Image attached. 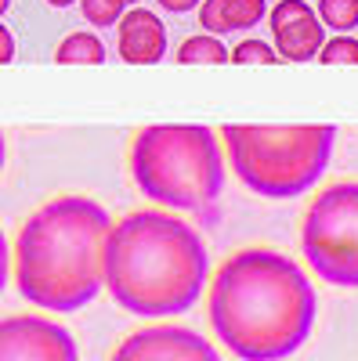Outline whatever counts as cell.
<instances>
[{
    "label": "cell",
    "mask_w": 358,
    "mask_h": 361,
    "mask_svg": "<svg viewBox=\"0 0 358 361\" xmlns=\"http://www.w3.org/2000/svg\"><path fill=\"white\" fill-rule=\"evenodd\" d=\"M228 62H239V66H275L279 62V51L272 44H264V40H243V44H235L232 54H228Z\"/></svg>",
    "instance_id": "obj_17"
},
{
    "label": "cell",
    "mask_w": 358,
    "mask_h": 361,
    "mask_svg": "<svg viewBox=\"0 0 358 361\" xmlns=\"http://www.w3.org/2000/svg\"><path fill=\"white\" fill-rule=\"evenodd\" d=\"M127 4H131V8H138V4H141V0H127Z\"/></svg>",
    "instance_id": "obj_24"
},
{
    "label": "cell",
    "mask_w": 358,
    "mask_h": 361,
    "mask_svg": "<svg viewBox=\"0 0 358 361\" xmlns=\"http://www.w3.org/2000/svg\"><path fill=\"white\" fill-rule=\"evenodd\" d=\"M156 4L163 8V11H170V15H185V11H192V8H199L203 0H156Z\"/></svg>",
    "instance_id": "obj_19"
},
{
    "label": "cell",
    "mask_w": 358,
    "mask_h": 361,
    "mask_svg": "<svg viewBox=\"0 0 358 361\" xmlns=\"http://www.w3.org/2000/svg\"><path fill=\"white\" fill-rule=\"evenodd\" d=\"M127 0H80V11L83 18L91 22L95 29H109V25H119V18L127 15Z\"/></svg>",
    "instance_id": "obj_15"
},
{
    "label": "cell",
    "mask_w": 358,
    "mask_h": 361,
    "mask_svg": "<svg viewBox=\"0 0 358 361\" xmlns=\"http://www.w3.org/2000/svg\"><path fill=\"white\" fill-rule=\"evenodd\" d=\"M11 58H15V37H11V29L0 22V66L11 62Z\"/></svg>",
    "instance_id": "obj_18"
},
{
    "label": "cell",
    "mask_w": 358,
    "mask_h": 361,
    "mask_svg": "<svg viewBox=\"0 0 358 361\" xmlns=\"http://www.w3.org/2000/svg\"><path fill=\"white\" fill-rule=\"evenodd\" d=\"M228 47L221 37H210V33H199V37H189L181 47H177V62L181 66H225L228 62Z\"/></svg>",
    "instance_id": "obj_13"
},
{
    "label": "cell",
    "mask_w": 358,
    "mask_h": 361,
    "mask_svg": "<svg viewBox=\"0 0 358 361\" xmlns=\"http://www.w3.org/2000/svg\"><path fill=\"white\" fill-rule=\"evenodd\" d=\"M4 282H8V238L0 231V289H4Z\"/></svg>",
    "instance_id": "obj_20"
},
{
    "label": "cell",
    "mask_w": 358,
    "mask_h": 361,
    "mask_svg": "<svg viewBox=\"0 0 358 361\" xmlns=\"http://www.w3.org/2000/svg\"><path fill=\"white\" fill-rule=\"evenodd\" d=\"M116 51L127 66H153L167 54V25L148 8H127L116 25Z\"/></svg>",
    "instance_id": "obj_10"
},
{
    "label": "cell",
    "mask_w": 358,
    "mask_h": 361,
    "mask_svg": "<svg viewBox=\"0 0 358 361\" xmlns=\"http://www.w3.org/2000/svg\"><path fill=\"white\" fill-rule=\"evenodd\" d=\"M58 66H102L105 62V44L95 33H69L54 51Z\"/></svg>",
    "instance_id": "obj_12"
},
{
    "label": "cell",
    "mask_w": 358,
    "mask_h": 361,
    "mask_svg": "<svg viewBox=\"0 0 358 361\" xmlns=\"http://www.w3.org/2000/svg\"><path fill=\"white\" fill-rule=\"evenodd\" d=\"M268 15L264 0H203L199 4V25L210 37H228V33H246L261 25Z\"/></svg>",
    "instance_id": "obj_11"
},
{
    "label": "cell",
    "mask_w": 358,
    "mask_h": 361,
    "mask_svg": "<svg viewBox=\"0 0 358 361\" xmlns=\"http://www.w3.org/2000/svg\"><path fill=\"white\" fill-rule=\"evenodd\" d=\"M112 217L87 195H58L18 231L15 282L40 311H80L102 293V257Z\"/></svg>",
    "instance_id": "obj_3"
},
{
    "label": "cell",
    "mask_w": 358,
    "mask_h": 361,
    "mask_svg": "<svg viewBox=\"0 0 358 361\" xmlns=\"http://www.w3.org/2000/svg\"><path fill=\"white\" fill-rule=\"evenodd\" d=\"M0 170H4V134H0Z\"/></svg>",
    "instance_id": "obj_23"
},
{
    "label": "cell",
    "mask_w": 358,
    "mask_h": 361,
    "mask_svg": "<svg viewBox=\"0 0 358 361\" xmlns=\"http://www.w3.org/2000/svg\"><path fill=\"white\" fill-rule=\"evenodd\" d=\"M8 8H11V0H0V18L8 15Z\"/></svg>",
    "instance_id": "obj_22"
},
{
    "label": "cell",
    "mask_w": 358,
    "mask_h": 361,
    "mask_svg": "<svg viewBox=\"0 0 358 361\" xmlns=\"http://www.w3.org/2000/svg\"><path fill=\"white\" fill-rule=\"evenodd\" d=\"M51 8H69V4H76V0H47Z\"/></svg>",
    "instance_id": "obj_21"
},
{
    "label": "cell",
    "mask_w": 358,
    "mask_h": 361,
    "mask_svg": "<svg viewBox=\"0 0 358 361\" xmlns=\"http://www.w3.org/2000/svg\"><path fill=\"white\" fill-rule=\"evenodd\" d=\"M105 289L124 311L170 318L196 307L210 257L192 224L163 209H134L116 221L102 257Z\"/></svg>",
    "instance_id": "obj_2"
},
{
    "label": "cell",
    "mask_w": 358,
    "mask_h": 361,
    "mask_svg": "<svg viewBox=\"0 0 358 361\" xmlns=\"http://www.w3.org/2000/svg\"><path fill=\"white\" fill-rule=\"evenodd\" d=\"M131 173L141 195L170 209H206L225 188L221 137L199 123L145 127L131 148Z\"/></svg>",
    "instance_id": "obj_4"
},
{
    "label": "cell",
    "mask_w": 358,
    "mask_h": 361,
    "mask_svg": "<svg viewBox=\"0 0 358 361\" xmlns=\"http://www.w3.org/2000/svg\"><path fill=\"white\" fill-rule=\"evenodd\" d=\"M268 25H272L275 51L286 62H311L326 44V25L308 0H279L268 11Z\"/></svg>",
    "instance_id": "obj_9"
},
{
    "label": "cell",
    "mask_w": 358,
    "mask_h": 361,
    "mask_svg": "<svg viewBox=\"0 0 358 361\" xmlns=\"http://www.w3.org/2000/svg\"><path fill=\"white\" fill-rule=\"evenodd\" d=\"M228 166L243 185L264 199H293L318 185L330 166L337 127L301 123V127H221Z\"/></svg>",
    "instance_id": "obj_5"
},
{
    "label": "cell",
    "mask_w": 358,
    "mask_h": 361,
    "mask_svg": "<svg viewBox=\"0 0 358 361\" xmlns=\"http://www.w3.org/2000/svg\"><path fill=\"white\" fill-rule=\"evenodd\" d=\"M0 361H80V350L66 325L44 314H11L0 318Z\"/></svg>",
    "instance_id": "obj_7"
},
{
    "label": "cell",
    "mask_w": 358,
    "mask_h": 361,
    "mask_svg": "<svg viewBox=\"0 0 358 361\" xmlns=\"http://www.w3.org/2000/svg\"><path fill=\"white\" fill-rule=\"evenodd\" d=\"M318 18L322 25L337 29V33H351L358 29V0H318Z\"/></svg>",
    "instance_id": "obj_14"
},
{
    "label": "cell",
    "mask_w": 358,
    "mask_h": 361,
    "mask_svg": "<svg viewBox=\"0 0 358 361\" xmlns=\"http://www.w3.org/2000/svg\"><path fill=\"white\" fill-rule=\"evenodd\" d=\"M318 314L304 267L279 250H239L210 282V325L243 361H282L297 354Z\"/></svg>",
    "instance_id": "obj_1"
},
{
    "label": "cell",
    "mask_w": 358,
    "mask_h": 361,
    "mask_svg": "<svg viewBox=\"0 0 358 361\" xmlns=\"http://www.w3.org/2000/svg\"><path fill=\"white\" fill-rule=\"evenodd\" d=\"M109 361H221L210 340H203L181 325H153L138 329L112 350Z\"/></svg>",
    "instance_id": "obj_8"
},
{
    "label": "cell",
    "mask_w": 358,
    "mask_h": 361,
    "mask_svg": "<svg viewBox=\"0 0 358 361\" xmlns=\"http://www.w3.org/2000/svg\"><path fill=\"white\" fill-rule=\"evenodd\" d=\"M301 246L322 282L358 289V180H340L315 195L304 214Z\"/></svg>",
    "instance_id": "obj_6"
},
{
    "label": "cell",
    "mask_w": 358,
    "mask_h": 361,
    "mask_svg": "<svg viewBox=\"0 0 358 361\" xmlns=\"http://www.w3.org/2000/svg\"><path fill=\"white\" fill-rule=\"evenodd\" d=\"M318 62H326V66H358V40L351 33H337L333 40L322 44Z\"/></svg>",
    "instance_id": "obj_16"
}]
</instances>
